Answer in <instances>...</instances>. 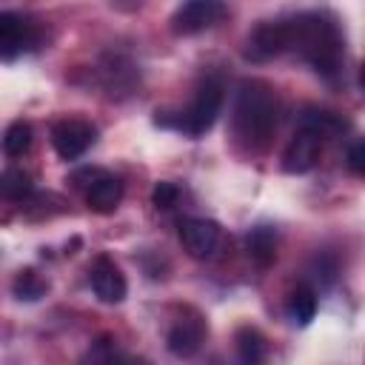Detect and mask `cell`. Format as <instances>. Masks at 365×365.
<instances>
[{
	"instance_id": "277c9868",
	"label": "cell",
	"mask_w": 365,
	"mask_h": 365,
	"mask_svg": "<svg viewBox=\"0 0 365 365\" xmlns=\"http://www.w3.org/2000/svg\"><path fill=\"white\" fill-rule=\"evenodd\" d=\"M225 17L222 0H182V6L171 17V29L177 34H200Z\"/></svg>"
},
{
	"instance_id": "9a60e30c",
	"label": "cell",
	"mask_w": 365,
	"mask_h": 365,
	"mask_svg": "<svg viewBox=\"0 0 365 365\" xmlns=\"http://www.w3.org/2000/svg\"><path fill=\"white\" fill-rule=\"evenodd\" d=\"M31 148V125L26 120H17L3 134V151L9 157H23Z\"/></svg>"
},
{
	"instance_id": "ffe728a7",
	"label": "cell",
	"mask_w": 365,
	"mask_h": 365,
	"mask_svg": "<svg viewBox=\"0 0 365 365\" xmlns=\"http://www.w3.org/2000/svg\"><path fill=\"white\" fill-rule=\"evenodd\" d=\"M348 168L359 177V174H365V143L362 140H356L351 148H348Z\"/></svg>"
},
{
	"instance_id": "4fadbf2b",
	"label": "cell",
	"mask_w": 365,
	"mask_h": 365,
	"mask_svg": "<svg viewBox=\"0 0 365 365\" xmlns=\"http://www.w3.org/2000/svg\"><path fill=\"white\" fill-rule=\"evenodd\" d=\"M245 245H248V257H251L259 268H268V265L277 259V231H274L271 225H257V228H251Z\"/></svg>"
},
{
	"instance_id": "d6986e66",
	"label": "cell",
	"mask_w": 365,
	"mask_h": 365,
	"mask_svg": "<svg viewBox=\"0 0 365 365\" xmlns=\"http://www.w3.org/2000/svg\"><path fill=\"white\" fill-rule=\"evenodd\" d=\"M177 200H180V188H177L174 182H168V180L157 182V185H154V191H151V202H154L157 208H163V211L174 208V205H177Z\"/></svg>"
},
{
	"instance_id": "6da1fadb",
	"label": "cell",
	"mask_w": 365,
	"mask_h": 365,
	"mask_svg": "<svg viewBox=\"0 0 365 365\" xmlns=\"http://www.w3.org/2000/svg\"><path fill=\"white\" fill-rule=\"evenodd\" d=\"M282 23H285V51H294L297 57L311 63L314 71L322 74L325 80H336L342 74L345 46L334 20L317 11H305Z\"/></svg>"
},
{
	"instance_id": "2e32d148",
	"label": "cell",
	"mask_w": 365,
	"mask_h": 365,
	"mask_svg": "<svg viewBox=\"0 0 365 365\" xmlns=\"http://www.w3.org/2000/svg\"><path fill=\"white\" fill-rule=\"evenodd\" d=\"M11 291H14V297H17V299L34 302V299H40V297L48 291V282H46V279H43L37 271L26 268V271H20V274H17V279H14Z\"/></svg>"
},
{
	"instance_id": "e0dca14e",
	"label": "cell",
	"mask_w": 365,
	"mask_h": 365,
	"mask_svg": "<svg viewBox=\"0 0 365 365\" xmlns=\"http://www.w3.org/2000/svg\"><path fill=\"white\" fill-rule=\"evenodd\" d=\"M237 354L242 362H262L265 359V339L254 328H240L237 331Z\"/></svg>"
},
{
	"instance_id": "9c48e42d",
	"label": "cell",
	"mask_w": 365,
	"mask_h": 365,
	"mask_svg": "<svg viewBox=\"0 0 365 365\" xmlns=\"http://www.w3.org/2000/svg\"><path fill=\"white\" fill-rule=\"evenodd\" d=\"M205 342V325L200 317H188V319H177L165 336V348L174 354V356H194Z\"/></svg>"
},
{
	"instance_id": "3957f363",
	"label": "cell",
	"mask_w": 365,
	"mask_h": 365,
	"mask_svg": "<svg viewBox=\"0 0 365 365\" xmlns=\"http://www.w3.org/2000/svg\"><path fill=\"white\" fill-rule=\"evenodd\" d=\"M222 100H225V94H222V83H220L217 77H208V80L197 88L191 106L182 111V117H180V128L188 131L191 137L205 134V131L214 125V120H217V114H220V108H222Z\"/></svg>"
},
{
	"instance_id": "5bb4252c",
	"label": "cell",
	"mask_w": 365,
	"mask_h": 365,
	"mask_svg": "<svg viewBox=\"0 0 365 365\" xmlns=\"http://www.w3.org/2000/svg\"><path fill=\"white\" fill-rule=\"evenodd\" d=\"M31 177L20 168H6L0 171V197L9 200V202H20L31 194Z\"/></svg>"
},
{
	"instance_id": "30bf717a",
	"label": "cell",
	"mask_w": 365,
	"mask_h": 365,
	"mask_svg": "<svg viewBox=\"0 0 365 365\" xmlns=\"http://www.w3.org/2000/svg\"><path fill=\"white\" fill-rule=\"evenodd\" d=\"M120 200H123V182H120V177L106 174V171H94L88 188H86L88 208L97 211V214H111L120 205Z\"/></svg>"
},
{
	"instance_id": "ac0fdd59",
	"label": "cell",
	"mask_w": 365,
	"mask_h": 365,
	"mask_svg": "<svg viewBox=\"0 0 365 365\" xmlns=\"http://www.w3.org/2000/svg\"><path fill=\"white\" fill-rule=\"evenodd\" d=\"M288 311L291 317L299 322V325H308L317 314V294L308 288V285H299L294 294H291V302H288Z\"/></svg>"
},
{
	"instance_id": "8fae6325",
	"label": "cell",
	"mask_w": 365,
	"mask_h": 365,
	"mask_svg": "<svg viewBox=\"0 0 365 365\" xmlns=\"http://www.w3.org/2000/svg\"><path fill=\"white\" fill-rule=\"evenodd\" d=\"M285 51V23L282 20H268L254 29L248 37V57L251 60H271Z\"/></svg>"
},
{
	"instance_id": "ba28073f",
	"label": "cell",
	"mask_w": 365,
	"mask_h": 365,
	"mask_svg": "<svg viewBox=\"0 0 365 365\" xmlns=\"http://www.w3.org/2000/svg\"><path fill=\"white\" fill-rule=\"evenodd\" d=\"M91 288H94L97 299L106 302V305L123 302V299H125V291H128L123 271H120L108 257H100V259L94 262V268H91Z\"/></svg>"
},
{
	"instance_id": "7a4b0ae2",
	"label": "cell",
	"mask_w": 365,
	"mask_h": 365,
	"mask_svg": "<svg viewBox=\"0 0 365 365\" xmlns=\"http://www.w3.org/2000/svg\"><path fill=\"white\" fill-rule=\"evenodd\" d=\"M279 117L277 91L265 80H242L234 100V134L245 148H265Z\"/></svg>"
},
{
	"instance_id": "7c38bea8",
	"label": "cell",
	"mask_w": 365,
	"mask_h": 365,
	"mask_svg": "<svg viewBox=\"0 0 365 365\" xmlns=\"http://www.w3.org/2000/svg\"><path fill=\"white\" fill-rule=\"evenodd\" d=\"M29 43V23L17 11L0 14V57H17Z\"/></svg>"
},
{
	"instance_id": "8992f818",
	"label": "cell",
	"mask_w": 365,
	"mask_h": 365,
	"mask_svg": "<svg viewBox=\"0 0 365 365\" xmlns=\"http://www.w3.org/2000/svg\"><path fill=\"white\" fill-rule=\"evenodd\" d=\"M94 143V128L86 120H60L51 125V145L63 160H77Z\"/></svg>"
},
{
	"instance_id": "52a82bcc",
	"label": "cell",
	"mask_w": 365,
	"mask_h": 365,
	"mask_svg": "<svg viewBox=\"0 0 365 365\" xmlns=\"http://www.w3.org/2000/svg\"><path fill=\"white\" fill-rule=\"evenodd\" d=\"M180 242L194 259H208L220 245V225L205 217H188L180 222Z\"/></svg>"
},
{
	"instance_id": "5b68a950",
	"label": "cell",
	"mask_w": 365,
	"mask_h": 365,
	"mask_svg": "<svg viewBox=\"0 0 365 365\" xmlns=\"http://www.w3.org/2000/svg\"><path fill=\"white\" fill-rule=\"evenodd\" d=\"M322 143H325V137L314 125L302 123L299 131L294 134V140L288 143L285 154H282V168L288 174H305V171H311L317 165L319 154H322Z\"/></svg>"
}]
</instances>
